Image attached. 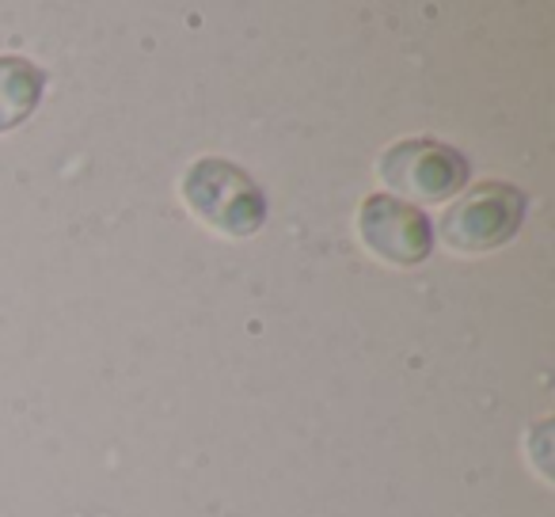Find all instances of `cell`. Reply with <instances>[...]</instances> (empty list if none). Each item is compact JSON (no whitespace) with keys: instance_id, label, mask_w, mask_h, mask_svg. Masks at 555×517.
<instances>
[{"instance_id":"7a4b0ae2","label":"cell","mask_w":555,"mask_h":517,"mask_svg":"<svg viewBox=\"0 0 555 517\" xmlns=\"http://www.w3.org/2000/svg\"><path fill=\"white\" fill-rule=\"evenodd\" d=\"M525 221V194L509 183H479L441 217V240L456 251H491L517 236Z\"/></svg>"},{"instance_id":"5b68a950","label":"cell","mask_w":555,"mask_h":517,"mask_svg":"<svg viewBox=\"0 0 555 517\" xmlns=\"http://www.w3.org/2000/svg\"><path fill=\"white\" fill-rule=\"evenodd\" d=\"M42 88H47V77L35 62L27 57H0V133L16 130L20 122L35 115L42 100Z\"/></svg>"},{"instance_id":"6da1fadb","label":"cell","mask_w":555,"mask_h":517,"mask_svg":"<svg viewBox=\"0 0 555 517\" xmlns=\"http://www.w3.org/2000/svg\"><path fill=\"white\" fill-rule=\"evenodd\" d=\"M183 198L194 214L217 232L229 236H251L267 221V198L251 183L244 168L221 160V156H206V160L191 164L183 176Z\"/></svg>"},{"instance_id":"3957f363","label":"cell","mask_w":555,"mask_h":517,"mask_svg":"<svg viewBox=\"0 0 555 517\" xmlns=\"http://www.w3.org/2000/svg\"><path fill=\"white\" fill-rule=\"evenodd\" d=\"M380 176L408 202H446L468 183V160L446 141L411 138L380 156Z\"/></svg>"},{"instance_id":"277c9868","label":"cell","mask_w":555,"mask_h":517,"mask_svg":"<svg viewBox=\"0 0 555 517\" xmlns=\"http://www.w3.org/2000/svg\"><path fill=\"white\" fill-rule=\"evenodd\" d=\"M358 229L365 247L396 267H418L434 251V224L426 214L392 194H370L358 209Z\"/></svg>"}]
</instances>
